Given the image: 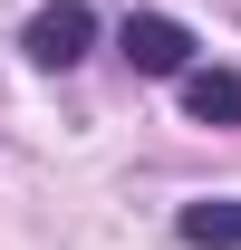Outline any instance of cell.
<instances>
[{
    "label": "cell",
    "instance_id": "obj_1",
    "mask_svg": "<svg viewBox=\"0 0 241 250\" xmlns=\"http://www.w3.org/2000/svg\"><path fill=\"white\" fill-rule=\"evenodd\" d=\"M116 48H125L135 77H183V67H193V29L164 20V10H135V20L116 29Z\"/></svg>",
    "mask_w": 241,
    "mask_h": 250
},
{
    "label": "cell",
    "instance_id": "obj_2",
    "mask_svg": "<svg viewBox=\"0 0 241 250\" xmlns=\"http://www.w3.org/2000/svg\"><path fill=\"white\" fill-rule=\"evenodd\" d=\"M87 39H96V10H87V0H48V10L29 20L20 48H29L39 67H77V58H87Z\"/></svg>",
    "mask_w": 241,
    "mask_h": 250
},
{
    "label": "cell",
    "instance_id": "obj_3",
    "mask_svg": "<svg viewBox=\"0 0 241 250\" xmlns=\"http://www.w3.org/2000/svg\"><path fill=\"white\" fill-rule=\"evenodd\" d=\"M193 125H241V67H183Z\"/></svg>",
    "mask_w": 241,
    "mask_h": 250
},
{
    "label": "cell",
    "instance_id": "obj_4",
    "mask_svg": "<svg viewBox=\"0 0 241 250\" xmlns=\"http://www.w3.org/2000/svg\"><path fill=\"white\" fill-rule=\"evenodd\" d=\"M174 231H183V250H241V202H183Z\"/></svg>",
    "mask_w": 241,
    "mask_h": 250
}]
</instances>
